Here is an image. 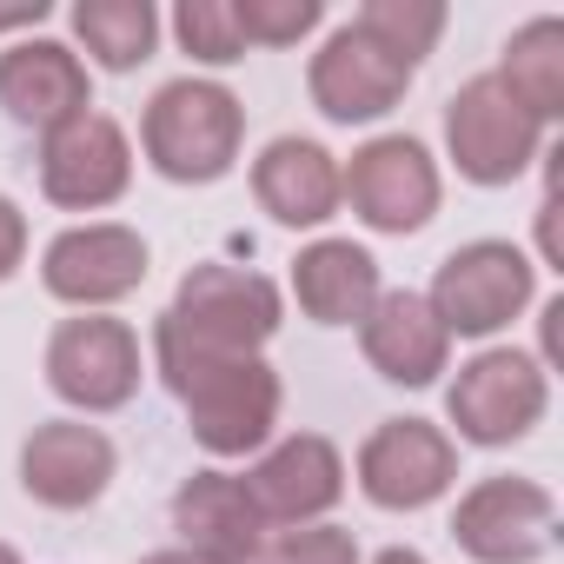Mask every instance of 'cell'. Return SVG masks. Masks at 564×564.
I'll list each match as a JSON object with an SVG mask.
<instances>
[{"label": "cell", "mask_w": 564, "mask_h": 564, "mask_svg": "<svg viewBox=\"0 0 564 564\" xmlns=\"http://www.w3.org/2000/svg\"><path fill=\"white\" fill-rule=\"evenodd\" d=\"M173 518H180V531H186V544H193L199 564H246L259 551V511H252V498H246L239 478L199 471L180 491Z\"/></svg>", "instance_id": "obj_16"}, {"label": "cell", "mask_w": 564, "mask_h": 564, "mask_svg": "<svg viewBox=\"0 0 564 564\" xmlns=\"http://www.w3.org/2000/svg\"><path fill=\"white\" fill-rule=\"evenodd\" d=\"M279 326V293L259 272L239 265H199L173 313L160 319V366L173 392H186L213 359H252V346Z\"/></svg>", "instance_id": "obj_1"}, {"label": "cell", "mask_w": 564, "mask_h": 564, "mask_svg": "<svg viewBox=\"0 0 564 564\" xmlns=\"http://www.w3.org/2000/svg\"><path fill=\"white\" fill-rule=\"evenodd\" d=\"M339 186H346L352 206H359L372 226H386V232H412V226H425L432 206H438V173H432L425 147H412V140H372V147L352 160V173H346Z\"/></svg>", "instance_id": "obj_7"}, {"label": "cell", "mask_w": 564, "mask_h": 564, "mask_svg": "<svg viewBox=\"0 0 564 564\" xmlns=\"http://www.w3.org/2000/svg\"><path fill=\"white\" fill-rule=\"evenodd\" d=\"M359 478L379 505H425L452 485V445L425 425V419H399L386 432H372L366 458H359Z\"/></svg>", "instance_id": "obj_13"}, {"label": "cell", "mask_w": 564, "mask_h": 564, "mask_svg": "<svg viewBox=\"0 0 564 564\" xmlns=\"http://www.w3.org/2000/svg\"><path fill=\"white\" fill-rule=\"evenodd\" d=\"M0 564H21V557H14V551H8V544H0Z\"/></svg>", "instance_id": "obj_31"}, {"label": "cell", "mask_w": 564, "mask_h": 564, "mask_svg": "<svg viewBox=\"0 0 564 564\" xmlns=\"http://www.w3.org/2000/svg\"><path fill=\"white\" fill-rule=\"evenodd\" d=\"M531 300V265L511 246H465L438 265V286H432V313L452 333H491L505 326L518 306Z\"/></svg>", "instance_id": "obj_4"}, {"label": "cell", "mask_w": 564, "mask_h": 564, "mask_svg": "<svg viewBox=\"0 0 564 564\" xmlns=\"http://www.w3.org/2000/svg\"><path fill=\"white\" fill-rule=\"evenodd\" d=\"M74 28H80L87 54H100V67H113V74L140 67L153 54V34H160L147 0H87V8L74 14Z\"/></svg>", "instance_id": "obj_22"}, {"label": "cell", "mask_w": 564, "mask_h": 564, "mask_svg": "<svg viewBox=\"0 0 564 564\" xmlns=\"http://www.w3.org/2000/svg\"><path fill=\"white\" fill-rule=\"evenodd\" d=\"M412 67L392 61L366 28H346L319 61H313V100L333 113V120H372L386 113L399 94H405Z\"/></svg>", "instance_id": "obj_11"}, {"label": "cell", "mask_w": 564, "mask_h": 564, "mask_svg": "<svg viewBox=\"0 0 564 564\" xmlns=\"http://www.w3.org/2000/svg\"><path fill=\"white\" fill-rule=\"evenodd\" d=\"M140 279H147V246L127 226H80V232L54 239V252H47V286L74 306L120 300Z\"/></svg>", "instance_id": "obj_12"}, {"label": "cell", "mask_w": 564, "mask_h": 564, "mask_svg": "<svg viewBox=\"0 0 564 564\" xmlns=\"http://www.w3.org/2000/svg\"><path fill=\"white\" fill-rule=\"evenodd\" d=\"M21 246H28V219L14 213V199H0V279L21 265Z\"/></svg>", "instance_id": "obj_27"}, {"label": "cell", "mask_w": 564, "mask_h": 564, "mask_svg": "<svg viewBox=\"0 0 564 564\" xmlns=\"http://www.w3.org/2000/svg\"><path fill=\"white\" fill-rule=\"evenodd\" d=\"M359 28L392 54V61H405V67H419V54L438 41V28H445V14L438 8H405V0H372V8L359 14Z\"/></svg>", "instance_id": "obj_23"}, {"label": "cell", "mask_w": 564, "mask_h": 564, "mask_svg": "<svg viewBox=\"0 0 564 564\" xmlns=\"http://www.w3.org/2000/svg\"><path fill=\"white\" fill-rule=\"evenodd\" d=\"M531 147H538V120H531L498 80H471V87L452 100V153H458V166H465L471 180L498 186V180L524 173Z\"/></svg>", "instance_id": "obj_6"}, {"label": "cell", "mask_w": 564, "mask_h": 564, "mask_svg": "<svg viewBox=\"0 0 564 564\" xmlns=\"http://www.w3.org/2000/svg\"><path fill=\"white\" fill-rule=\"evenodd\" d=\"M252 186H259L265 213L286 219V226H313V219H326L339 206V173H333V160L313 140H279V147H265Z\"/></svg>", "instance_id": "obj_18"}, {"label": "cell", "mask_w": 564, "mask_h": 564, "mask_svg": "<svg viewBox=\"0 0 564 564\" xmlns=\"http://www.w3.org/2000/svg\"><path fill=\"white\" fill-rule=\"evenodd\" d=\"M232 21H239V41L286 47V41H300L319 21V8L313 0H246V8H232Z\"/></svg>", "instance_id": "obj_25"}, {"label": "cell", "mask_w": 564, "mask_h": 564, "mask_svg": "<svg viewBox=\"0 0 564 564\" xmlns=\"http://www.w3.org/2000/svg\"><path fill=\"white\" fill-rule=\"evenodd\" d=\"M246 498L259 518H313L339 498V452L326 438H293L279 445L252 478H246Z\"/></svg>", "instance_id": "obj_17"}, {"label": "cell", "mask_w": 564, "mask_h": 564, "mask_svg": "<svg viewBox=\"0 0 564 564\" xmlns=\"http://www.w3.org/2000/svg\"><path fill=\"white\" fill-rule=\"evenodd\" d=\"M47 8H41V0H34V8H0V28H28V21H41Z\"/></svg>", "instance_id": "obj_28"}, {"label": "cell", "mask_w": 564, "mask_h": 564, "mask_svg": "<svg viewBox=\"0 0 564 564\" xmlns=\"http://www.w3.org/2000/svg\"><path fill=\"white\" fill-rule=\"evenodd\" d=\"M379 564H425V557H412V551H386Z\"/></svg>", "instance_id": "obj_30"}, {"label": "cell", "mask_w": 564, "mask_h": 564, "mask_svg": "<svg viewBox=\"0 0 564 564\" xmlns=\"http://www.w3.org/2000/svg\"><path fill=\"white\" fill-rule=\"evenodd\" d=\"M21 471H28V491H34L41 505L74 511V505L100 498V485L113 478V445H107L94 425H41V432L28 438Z\"/></svg>", "instance_id": "obj_14"}, {"label": "cell", "mask_w": 564, "mask_h": 564, "mask_svg": "<svg viewBox=\"0 0 564 564\" xmlns=\"http://www.w3.org/2000/svg\"><path fill=\"white\" fill-rule=\"evenodd\" d=\"M458 544L485 564H531L551 544V498L524 478H491L458 505Z\"/></svg>", "instance_id": "obj_8"}, {"label": "cell", "mask_w": 564, "mask_h": 564, "mask_svg": "<svg viewBox=\"0 0 564 564\" xmlns=\"http://www.w3.org/2000/svg\"><path fill=\"white\" fill-rule=\"evenodd\" d=\"M531 120L557 113L564 107V28L557 21H531L518 41H511V61H505V80H498Z\"/></svg>", "instance_id": "obj_21"}, {"label": "cell", "mask_w": 564, "mask_h": 564, "mask_svg": "<svg viewBox=\"0 0 564 564\" xmlns=\"http://www.w3.org/2000/svg\"><path fill=\"white\" fill-rule=\"evenodd\" d=\"M47 379L61 399L87 405V412H107V405H127L133 386H140V346L120 319H74L54 333V352H47Z\"/></svg>", "instance_id": "obj_5"}, {"label": "cell", "mask_w": 564, "mask_h": 564, "mask_svg": "<svg viewBox=\"0 0 564 564\" xmlns=\"http://www.w3.org/2000/svg\"><path fill=\"white\" fill-rule=\"evenodd\" d=\"M41 180L61 206H107L127 186V140L107 113H74L67 127L47 133Z\"/></svg>", "instance_id": "obj_10"}, {"label": "cell", "mask_w": 564, "mask_h": 564, "mask_svg": "<svg viewBox=\"0 0 564 564\" xmlns=\"http://www.w3.org/2000/svg\"><path fill=\"white\" fill-rule=\"evenodd\" d=\"M180 41H186V54H199V61H213V67H226V61L246 54L239 21H232L226 0H186V8H180Z\"/></svg>", "instance_id": "obj_24"}, {"label": "cell", "mask_w": 564, "mask_h": 564, "mask_svg": "<svg viewBox=\"0 0 564 564\" xmlns=\"http://www.w3.org/2000/svg\"><path fill=\"white\" fill-rule=\"evenodd\" d=\"M538 412H544V379H538L531 359H518V352H485V359L465 366L458 386H452V419H458V432L478 438V445L518 438Z\"/></svg>", "instance_id": "obj_9"}, {"label": "cell", "mask_w": 564, "mask_h": 564, "mask_svg": "<svg viewBox=\"0 0 564 564\" xmlns=\"http://www.w3.org/2000/svg\"><path fill=\"white\" fill-rule=\"evenodd\" d=\"M366 359L399 379V386H425L438 366H445V326L425 300L412 293H392L372 319H366Z\"/></svg>", "instance_id": "obj_19"}, {"label": "cell", "mask_w": 564, "mask_h": 564, "mask_svg": "<svg viewBox=\"0 0 564 564\" xmlns=\"http://www.w3.org/2000/svg\"><path fill=\"white\" fill-rule=\"evenodd\" d=\"M147 564H199L193 551H160V557H147Z\"/></svg>", "instance_id": "obj_29"}, {"label": "cell", "mask_w": 564, "mask_h": 564, "mask_svg": "<svg viewBox=\"0 0 564 564\" xmlns=\"http://www.w3.org/2000/svg\"><path fill=\"white\" fill-rule=\"evenodd\" d=\"M379 300V265L352 246V239H326L300 259V306L326 326H352L366 319V306Z\"/></svg>", "instance_id": "obj_20"}, {"label": "cell", "mask_w": 564, "mask_h": 564, "mask_svg": "<svg viewBox=\"0 0 564 564\" xmlns=\"http://www.w3.org/2000/svg\"><path fill=\"white\" fill-rule=\"evenodd\" d=\"M147 153L166 180H219L239 153V100L199 80L160 87L147 107Z\"/></svg>", "instance_id": "obj_2"}, {"label": "cell", "mask_w": 564, "mask_h": 564, "mask_svg": "<svg viewBox=\"0 0 564 564\" xmlns=\"http://www.w3.org/2000/svg\"><path fill=\"white\" fill-rule=\"evenodd\" d=\"M186 412H193V438L206 452H246L272 432L279 419V379L259 366V359H213L186 392Z\"/></svg>", "instance_id": "obj_3"}, {"label": "cell", "mask_w": 564, "mask_h": 564, "mask_svg": "<svg viewBox=\"0 0 564 564\" xmlns=\"http://www.w3.org/2000/svg\"><path fill=\"white\" fill-rule=\"evenodd\" d=\"M0 100H8L14 120L28 127H67L74 113H87V74L67 47L54 41H34V47H14L0 61Z\"/></svg>", "instance_id": "obj_15"}, {"label": "cell", "mask_w": 564, "mask_h": 564, "mask_svg": "<svg viewBox=\"0 0 564 564\" xmlns=\"http://www.w3.org/2000/svg\"><path fill=\"white\" fill-rule=\"evenodd\" d=\"M265 564H359V557H352L346 531H293V538H279V551Z\"/></svg>", "instance_id": "obj_26"}]
</instances>
